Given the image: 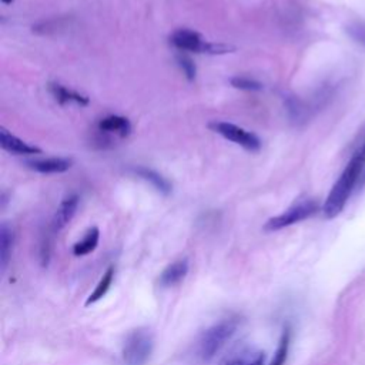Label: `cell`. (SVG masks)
<instances>
[{
    "label": "cell",
    "instance_id": "cell-1",
    "mask_svg": "<svg viewBox=\"0 0 365 365\" xmlns=\"http://www.w3.org/2000/svg\"><path fill=\"white\" fill-rule=\"evenodd\" d=\"M364 171H365V138L362 140V143H359L351 160L348 161L346 167L344 168L341 177L332 185L322 207L325 218H334L344 210L355 184L362 177Z\"/></svg>",
    "mask_w": 365,
    "mask_h": 365
},
{
    "label": "cell",
    "instance_id": "cell-2",
    "mask_svg": "<svg viewBox=\"0 0 365 365\" xmlns=\"http://www.w3.org/2000/svg\"><path fill=\"white\" fill-rule=\"evenodd\" d=\"M238 322L235 319H224L220 321L210 328H207L197 344V355L201 361L212 359L225 344L234 336L237 331Z\"/></svg>",
    "mask_w": 365,
    "mask_h": 365
},
{
    "label": "cell",
    "instance_id": "cell-3",
    "mask_svg": "<svg viewBox=\"0 0 365 365\" xmlns=\"http://www.w3.org/2000/svg\"><path fill=\"white\" fill-rule=\"evenodd\" d=\"M154 348V336L147 328L131 331L123 345V361L125 365H144Z\"/></svg>",
    "mask_w": 365,
    "mask_h": 365
},
{
    "label": "cell",
    "instance_id": "cell-4",
    "mask_svg": "<svg viewBox=\"0 0 365 365\" xmlns=\"http://www.w3.org/2000/svg\"><path fill=\"white\" fill-rule=\"evenodd\" d=\"M318 210V204L314 200H305L302 202L294 204L292 207H289L287 211H284L279 215H275L272 218H269L265 225L264 230L265 231H277L285 227H289L292 224H297L299 221L307 220L308 217H311L312 214H315Z\"/></svg>",
    "mask_w": 365,
    "mask_h": 365
},
{
    "label": "cell",
    "instance_id": "cell-5",
    "mask_svg": "<svg viewBox=\"0 0 365 365\" xmlns=\"http://www.w3.org/2000/svg\"><path fill=\"white\" fill-rule=\"evenodd\" d=\"M208 127L215 131L217 134L222 135L224 138L244 147L248 151H258L261 148V141L259 138L251 133L247 131L245 128L235 125L232 123H227V121H212L208 124Z\"/></svg>",
    "mask_w": 365,
    "mask_h": 365
},
{
    "label": "cell",
    "instance_id": "cell-6",
    "mask_svg": "<svg viewBox=\"0 0 365 365\" xmlns=\"http://www.w3.org/2000/svg\"><path fill=\"white\" fill-rule=\"evenodd\" d=\"M170 41L174 47L182 51H194V53H204L205 40L202 36L190 29H178L170 36Z\"/></svg>",
    "mask_w": 365,
    "mask_h": 365
},
{
    "label": "cell",
    "instance_id": "cell-7",
    "mask_svg": "<svg viewBox=\"0 0 365 365\" xmlns=\"http://www.w3.org/2000/svg\"><path fill=\"white\" fill-rule=\"evenodd\" d=\"M78 207V195L77 194H71L68 197H66L60 205L57 207L53 221H51V228L54 232L63 230L74 217L76 210Z\"/></svg>",
    "mask_w": 365,
    "mask_h": 365
},
{
    "label": "cell",
    "instance_id": "cell-8",
    "mask_svg": "<svg viewBox=\"0 0 365 365\" xmlns=\"http://www.w3.org/2000/svg\"><path fill=\"white\" fill-rule=\"evenodd\" d=\"M73 161L70 158L63 157H51L44 160H30L26 161V165L37 173L41 174H56V173H64L71 167Z\"/></svg>",
    "mask_w": 365,
    "mask_h": 365
},
{
    "label": "cell",
    "instance_id": "cell-9",
    "mask_svg": "<svg viewBox=\"0 0 365 365\" xmlns=\"http://www.w3.org/2000/svg\"><path fill=\"white\" fill-rule=\"evenodd\" d=\"M0 145L3 150L13 154H40L41 153V148L20 140L19 137L13 135L3 127L0 130Z\"/></svg>",
    "mask_w": 365,
    "mask_h": 365
},
{
    "label": "cell",
    "instance_id": "cell-10",
    "mask_svg": "<svg viewBox=\"0 0 365 365\" xmlns=\"http://www.w3.org/2000/svg\"><path fill=\"white\" fill-rule=\"evenodd\" d=\"M265 355L262 351L254 348H241L225 358L221 365H264Z\"/></svg>",
    "mask_w": 365,
    "mask_h": 365
},
{
    "label": "cell",
    "instance_id": "cell-11",
    "mask_svg": "<svg viewBox=\"0 0 365 365\" xmlns=\"http://www.w3.org/2000/svg\"><path fill=\"white\" fill-rule=\"evenodd\" d=\"M187 272H188V262H187V259L174 261L173 264H170L168 267H165L163 269V272L160 274L158 282H160L161 287L177 285L178 282H181L185 278Z\"/></svg>",
    "mask_w": 365,
    "mask_h": 365
},
{
    "label": "cell",
    "instance_id": "cell-12",
    "mask_svg": "<svg viewBox=\"0 0 365 365\" xmlns=\"http://www.w3.org/2000/svg\"><path fill=\"white\" fill-rule=\"evenodd\" d=\"M48 90L50 93L53 94V97L56 98V101L58 104H66V103H70V101H74L80 106H87L88 104V97L84 96V94H80L78 91H74V90H70L58 83H50L48 84Z\"/></svg>",
    "mask_w": 365,
    "mask_h": 365
},
{
    "label": "cell",
    "instance_id": "cell-13",
    "mask_svg": "<svg viewBox=\"0 0 365 365\" xmlns=\"http://www.w3.org/2000/svg\"><path fill=\"white\" fill-rule=\"evenodd\" d=\"M98 128H100V131H104V133H115L120 137H125L131 131V124H130L128 118H125V117L108 115V117H104L103 120H100Z\"/></svg>",
    "mask_w": 365,
    "mask_h": 365
},
{
    "label": "cell",
    "instance_id": "cell-14",
    "mask_svg": "<svg viewBox=\"0 0 365 365\" xmlns=\"http://www.w3.org/2000/svg\"><path fill=\"white\" fill-rule=\"evenodd\" d=\"M133 171L141 177L143 180L148 181L157 191H160L161 194H170L171 192V184L168 182V180H165L161 174H158L157 171L147 168V167H135L133 168Z\"/></svg>",
    "mask_w": 365,
    "mask_h": 365
},
{
    "label": "cell",
    "instance_id": "cell-15",
    "mask_svg": "<svg viewBox=\"0 0 365 365\" xmlns=\"http://www.w3.org/2000/svg\"><path fill=\"white\" fill-rule=\"evenodd\" d=\"M98 240H100L98 228L97 227L88 228L84 237L73 245V254L77 257H83L93 252L98 245Z\"/></svg>",
    "mask_w": 365,
    "mask_h": 365
},
{
    "label": "cell",
    "instance_id": "cell-16",
    "mask_svg": "<svg viewBox=\"0 0 365 365\" xmlns=\"http://www.w3.org/2000/svg\"><path fill=\"white\" fill-rule=\"evenodd\" d=\"M13 230L11 227H9L6 222L1 224L0 228V265H1V272H4L10 255H11V248H13Z\"/></svg>",
    "mask_w": 365,
    "mask_h": 365
},
{
    "label": "cell",
    "instance_id": "cell-17",
    "mask_svg": "<svg viewBox=\"0 0 365 365\" xmlns=\"http://www.w3.org/2000/svg\"><path fill=\"white\" fill-rule=\"evenodd\" d=\"M113 278H114V268L110 267V268H107V271L103 274V277L97 282L94 291L88 295V298L86 301V305H90V304H94V302L100 301L108 292V289L111 287V282H113Z\"/></svg>",
    "mask_w": 365,
    "mask_h": 365
},
{
    "label": "cell",
    "instance_id": "cell-18",
    "mask_svg": "<svg viewBox=\"0 0 365 365\" xmlns=\"http://www.w3.org/2000/svg\"><path fill=\"white\" fill-rule=\"evenodd\" d=\"M289 341H291V334H289V329H284L281 338H279V342H278V346L274 352V356L271 359V362L268 365H284V362L287 361V356H288V349H289Z\"/></svg>",
    "mask_w": 365,
    "mask_h": 365
},
{
    "label": "cell",
    "instance_id": "cell-19",
    "mask_svg": "<svg viewBox=\"0 0 365 365\" xmlns=\"http://www.w3.org/2000/svg\"><path fill=\"white\" fill-rule=\"evenodd\" d=\"M231 86L234 88H240V90H247V91H258V90H262V84L257 80H252V78H248V77H232L230 80Z\"/></svg>",
    "mask_w": 365,
    "mask_h": 365
},
{
    "label": "cell",
    "instance_id": "cell-20",
    "mask_svg": "<svg viewBox=\"0 0 365 365\" xmlns=\"http://www.w3.org/2000/svg\"><path fill=\"white\" fill-rule=\"evenodd\" d=\"M177 61H178V66L181 67V70L184 71L185 77L188 80H194L195 74H197V68H195V64L192 63V60L187 56H178Z\"/></svg>",
    "mask_w": 365,
    "mask_h": 365
},
{
    "label": "cell",
    "instance_id": "cell-21",
    "mask_svg": "<svg viewBox=\"0 0 365 365\" xmlns=\"http://www.w3.org/2000/svg\"><path fill=\"white\" fill-rule=\"evenodd\" d=\"M348 34L358 43L365 44V21H355L346 27Z\"/></svg>",
    "mask_w": 365,
    "mask_h": 365
},
{
    "label": "cell",
    "instance_id": "cell-22",
    "mask_svg": "<svg viewBox=\"0 0 365 365\" xmlns=\"http://www.w3.org/2000/svg\"><path fill=\"white\" fill-rule=\"evenodd\" d=\"M4 4H11L14 0H1Z\"/></svg>",
    "mask_w": 365,
    "mask_h": 365
},
{
    "label": "cell",
    "instance_id": "cell-23",
    "mask_svg": "<svg viewBox=\"0 0 365 365\" xmlns=\"http://www.w3.org/2000/svg\"><path fill=\"white\" fill-rule=\"evenodd\" d=\"M361 182H362V184L365 182V171H364V174H362V181H361Z\"/></svg>",
    "mask_w": 365,
    "mask_h": 365
}]
</instances>
